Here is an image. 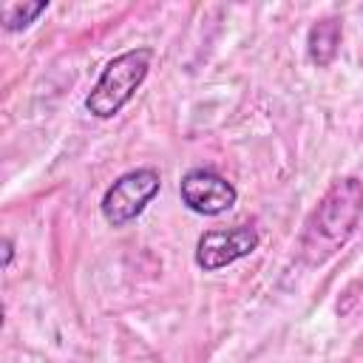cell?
<instances>
[{"mask_svg": "<svg viewBox=\"0 0 363 363\" xmlns=\"http://www.w3.org/2000/svg\"><path fill=\"white\" fill-rule=\"evenodd\" d=\"M159 190H162V176L156 167L128 170L116 176L102 193V201H99L102 218L111 227H125L145 213V207L159 196Z\"/></svg>", "mask_w": 363, "mask_h": 363, "instance_id": "obj_3", "label": "cell"}, {"mask_svg": "<svg viewBox=\"0 0 363 363\" xmlns=\"http://www.w3.org/2000/svg\"><path fill=\"white\" fill-rule=\"evenodd\" d=\"M48 11V0H34V3H9L0 11V23L6 34H17L26 31L31 23H37L40 14Z\"/></svg>", "mask_w": 363, "mask_h": 363, "instance_id": "obj_7", "label": "cell"}, {"mask_svg": "<svg viewBox=\"0 0 363 363\" xmlns=\"http://www.w3.org/2000/svg\"><path fill=\"white\" fill-rule=\"evenodd\" d=\"M343 40V20L340 17H320L306 31V57L318 68H329L340 51Z\"/></svg>", "mask_w": 363, "mask_h": 363, "instance_id": "obj_6", "label": "cell"}, {"mask_svg": "<svg viewBox=\"0 0 363 363\" xmlns=\"http://www.w3.org/2000/svg\"><path fill=\"white\" fill-rule=\"evenodd\" d=\"M363 218V182L357 176L335 179L318 199L301 230V261L309 267L326 264L354 235Z\"/></svg>", "mask_w": 363, "mask_h": 363, "instance_id": "obj_1", "label": "cell"}, {"mask_svg": "<svg viewBox=\"0 0 363 363\" xmlns=\"http://www.w3.org/2000/svg\"><path fill=\"white\" fill-rule=\"evenodd\" d=\"M261 244V235L250 224H238L230 230H207L196 241L193 261L204 272H218L247 255H252Z\"/></svg>", "mask_w": 363, "mask_h": 363, "instance_id": "obj_5", "label": "cell"}, {"mask_svg": "<svg viewBox=\"0 0 363 363\" xmlns=\"http://www.w3.org/2000/svg\"><path fill=\"white\" fill-rule=\"evenodd\" d=\"M11 261H14V241L6 235V238H3V269H9Z\"/></svg>", "mask_w": 363, "mask_h": 363, "instance_id": "obj_8", "label": "cell"}, {"mask_svg": "<svg viewBox=\"0 0 363 363\" xmlns=\"http://www.w3.org/2000/svg\"><path fill=\"white\" fill-rule=\"evenodd\" d=\"M153 62V48L150 45H139L130 51L116 54L99 74V79L94 82V88L85 96V111L94 119H113L142 88V82L147 79Z\"/></svg>", "mask_w": 363, "mask_h": 363, "instance_id": "obj_2", "label": "cell"}, {"mask_svg": "<svg viewBox=\"0 0 363 363\" xmlns=\"http://www.w3.org/2000/svg\"><path fill=\"white\" fill-rule=\"evenodd\" d=\"M179 199L182 204L196 213V216H221L227 210L235 207L238 201V190L235 184L221 176L218 170H210V167H193L182 176L179 182Z\"/></svg>", "mask_w": 363, "mask_h": 363, "instance_id": "obj_4", "label": "cell"}]
</instances>
